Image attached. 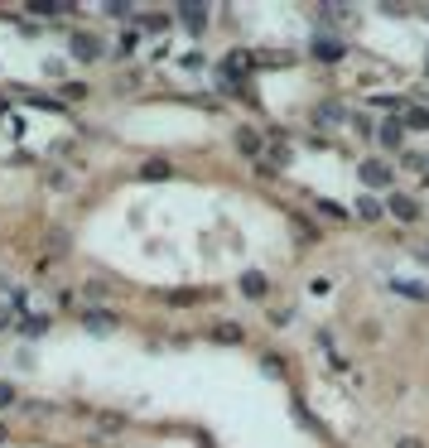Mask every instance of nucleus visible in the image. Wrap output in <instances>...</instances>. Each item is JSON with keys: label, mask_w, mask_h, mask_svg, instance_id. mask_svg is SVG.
I'll return each mask as SVG.
<instances>
[{"label": "nucleus", "mask_w": 429, "mask_h": 448, "mask_svg": "<svg viewBox=\"0 0 429 448\" xmlns=\"http://www.w3.org/2000/svg\"><path fill=\"white\" fill-rule=\"evenodd\" d=\"M357 179H362L367 188H391L396 184V174H391L381 159H362V164H357Z\"/></svg>", "instance_id": "obj_1"}, {"label": "nucleus", "mask_w": 429, "mask_h": 448, "mask_svg": "<svg viewBox=\"0 0 429 448\" xmlns=\"http://www.w3.org/2000/svg\"><path fill=\"white\" fill-rule=\"evenodd\" d=\"M391 290L405 294V299H429V290H425V285H415V280H391Z\"/></svg>", "instance_id": "obj_15"}, {"label": "nucleus", "mask_w": 429, "mask_h": 448, "mask_svg": "<svg viewBox=\"0 0 429 448\" xmlns=\"http://www.w3.org/2000/svg\"><path fill=\"white\" fill-rule=\"evenodd\" d=\"M425 261H429V246H425Z\"/></svg>", "instance_id": "obj_32"}, {"label": "nucleus", "mask_w": 429, "mask_h": 448, "mask_svg": "<svg viewBox=\"0 0 429 448\" xmlns=\"http://www.w3.org/2000/svg\"><path fill=\"white\" fill-rule=\"evenodd\" d=\"M145 179H169L174 169H169V159H145V169H140Z\"/></svg>", "instance_id": "obj_17"}, {"label": "nucleus", "mask_w": 429, "mask_h": 448, "mask_svg": "<svg viewBox=\"0 0 429 448\" xmlns=\"http://www.w3.org/2000/svg\"><path fill=\"white\" fill-rule=\"evenodd\" d=\"M237 150H242L246 159H256L261 150H266V140H261V131H251V126H242V131H237Z\"/></svg>", "instance_id": "obj_7"}, {"label": "nucleus", "mask_w": 429, "mask_h": 448, "mask_svg": "<svg viewBox=\"0 0 429 448\" xmlns=\"http://www.w3.org/2000/svg\"><path fill=\"white\" fill-rule=\"evenodd\" d=\"M266 290H270V285H266L261 270H246V275H242V294H246V299H266Z\"/></svg>", "instance_id": "obj_9"}, {"label": "nucleus", "mask_w": 429, "mask_h": 448, "mask_svg": "<svg viewBox=\"0 0 429 448\" xmlns=\"http://www.w3.org/2000/svg\"><path fill=\"white\" fill-rule=\"evenodd\" d=\"M131 87H140V73H121L116 78V92H131Z\"/></svg>", "instance_id": "obj_26"}, {"label": "nucleus", "mask_w": 429, "mask_h": 448, "mask_svg": "<svg viewBox=\"0 0 429 448\" xmlns=\"http://www.w3.org/2000/svg\"><path fill=\"white\" fill-rule=\"evenodd\" d=\"M44 246H49V256H63V251H68V237H63V232H49Z\"/></svg>", "instance_id": "obj_24"}, {"label": "nucleus", "mask_w": 429, "mask_h": 448, "mask_svg": "<svg viewBox=\"0 0 429 448\" xmlns=\"http://www.w3.org/2000/svg\"><path fill=\"white\" fill-rule=\"evenodd\" d=\"M246 68H251V53H242V49H232L227 58H222V78H227V82L246 78Z\"/></svg>", "instance_id": "obj_6"}, {"label": "nucleus", "mask_w": 429, "mask_h": 448, "mask_svg": "<svg viewBox=\"0 0 429 448\" xmlns=\"http://www.w3.org/2000/svg\"><path fill=\"white\" fill-rule=\"evenodd\" d=\"M29 10H34V15H44V20H54V15H63V5H44V0H34Z\"/></svg>", "instance_id": "obj_25"}, {"label": "nucleus", "mask_w": 429, "mask_h": 448, "mask_svg": "<svg viewBox=\"0 0 429 448\" xmlns=\"http://www.w3.org/2000/svg\"><path fill=\"white\" fill-rule=\"evenodd\" d=\"M188 304H198V294H193V290H174V294H169V309H188Z\"/></svg>", "instance_id": "obj_22"}, {"label": "nucleus", "mask_w": 429, "mask_h": 448, "mask_svg": "<svg viewBox=\"0 0 429 448\" xmlns=\"http://www.w3.org/2000/svg\"><path fill=\"white\" fill-rule=\"evenodd\" d=\"M338 121H343V106H333V102H323L314 111V126H338Z\"/></svg>", "instance_id": "obj_14"}, {"label": "nucleus", "mask_w": 429, "mask_h": 448, "mask_svg": "<svg viewBox=\"0 0 429 448\" xmlns=\"http://www.w3.org/2000/svg\"><path fill=\"white\" fill-rule=\"evenodd\" d=\"M5 439H10V424H5V420H0V444H5Z\"/></svg>", "instance_id": "obj_31"}, {"label": "nucleus", "mask_w": 429, "mask_h": 448, "mask_svg": "<svg viewBox=\"0 0 429 448\" xmlns=\"http://www.w3.org/2000/svg\"><path fill=\"white\" fill-rule=\"evenodd\" d=\"M314 58L333 63V58H343V44H333V39H319V34H314Z\"/></svg>", "instance_id": "obj_12"}, {"label": "nucleus", "mask_w": 429, "mask_h": 448, "mask_svg": "<svg viewBox=\"0 0 429 448\" xmlns=\"http://www.w3.org/2000/svg\"><path fill=\"white\" fill-rule=\"evenodd\" d=\"M386 212H391L396 222H420V203L405 198V193H391V198H386Z\"/></svg>", "instance_id": "obj_3"}, {"label": "nucleus", "mask_w": 429, "mask_h": 448, "mask_svg": "<svg viewBox=\"0 0 429 448\" xmlns=\"http://www.w3.org/2000/svg\"><path fill=\"white\" fill-rule=\"evenodd\" d=\"M319 212H323V217H348V212L338 208V203H328V198H323V203H319Z\"/></svg>", "instance_id": "obj_28"}, {"label": "nucleus", "mask_w": 429, "mask_h": 448, "mask_svg": "<svg viewBox=\"0 0 429 448\" xmlns=\"http://www.w3.org/2000/svg\"><path fill=\"white\" fill-rule=\"evenodd\" d=\"M73 58L97 63V58H102V39H97V34H87V29H78V34H73Z\"/></svg>", "instance_id": "obj_2"}, {"label": "nucleus", "mask_w": 429, "mask_h": 448, "mask_svg": "<svg viewBox=\"0 0 429 448\" xmlns=\"http://www.w3.org/2000/svg\"><path fill=\"white\" fill-rule=\"evenodd\" d=\"M208 338H213V343H222V347H237V343H246L242 323H227V318H222V323H213V328H208Z\"/></svg>", "instance_id": "obj_5"}, {"label": "nucleus", "mask_w": 429, "mask_h": 448, "mask_svg": "<svg viewBox=\"0 0 429 448\" xmlns=\"http://www.w3.org/2000/svg\"><path fill=\"white\" fill-rule=\"evenodd\" d=\"M290 318H295V309H270V323H275V328H285Z\"/></svg>", "instance_id": "obj_27"}, {"label": "nucleus", "mask_w": 429, "mask_h": 448, "mask_svg": "<svg viewBox=\"0 0 429 448\" xmlns=\"http://www.w3.org/2000/svg\"><path fill=\"white\" fill-rule=\"evenodd\" d=\"M135 44H140V29H121V39H116V53L126 58V53H135Z\"/></svg>", "instance_id": "obj_19"}, {"label": "nucleus", "mask_w": 429, "mask_h": 448, "mask_svg": "<svg viewBox=\"0 0 429 448\" xmlns=\"http://www.w3.org/2000/svg\"><path fill=\"white\" fill-rule=\"evenodd\" d=\"M396 448H425L420 439H396Z\"/></svg>", "instance_id": "obj_29"}, {"label": "nucleus", "mask_w": 429, "mask_h": 448, "mask_svg": "<svg viewBox=\"0 0 429 448\" xmlns=\"http://www.w3.org/2000/svg\"><path fill=\"white\" fill-rule=\"evenodd\" d=\"M10 323H15V318H10V309H0V333H5Z\"/></svg>", "instance_id": "obj_30"}, {"label": "nucleus", "mask_w": 429, "mask_h": 448, "mask_svg": "<svg viewBox=\"0 0 429 448\" xmlns=\"http://www.w3.org/2000/svg\"><path fill=\"white\" fill-rule=\"evenodd\" d=\"M376 140H381L386 150H401V145H405V126H401V121H386V126L376 131Z\"/></svg>", "instance_id": "obj_8"}, {"label": "nucleus", "mask_w": 429, "mask_h": 448, "mask_svg": "<svg viewBox=\"0 0 429 448\" xmlns=\"http://www.w3.org/2000/svg\"><path fill=\"white\" fill-rule=\"evenodd\" d=\"M169 25H174L169 15H145V29H155V34H169Z\"/></svg>", "instance_id": "obj_23"}, {"label": "nucleus", "mask_w": 429, "mask_h": 448, "mask_svg": "<svg viewBox=\"0 0 429 448\" xmlns=\"http://www.w3.org/2000/svg\"><path fill=\"white\" fill-rule=\"evenodd\" d=\"M401 126H410V131H429V111H425V106H405Z\"/></svg>", "instance_id": "obj_13"}, {"label": "nucleus", "mask_w": 429, "mask_h": 448, "mask_svg": "<svg viewBox=\"0 0 429 448\" xmlns=\"http://www.w3.org/2000/svg\"><path fill=\"white\" fill-rule=\"evenodd\" d=\"M10 405H20V391H15V381H0V410H10Z\"/></svg>", "instance_id": "obj_21"}, {"label": "nucleus", "mask_w": 429, "mask_h": 448, "mask_svg": "<svg viewBox=\"0 0 429 448\" xmlns=\"http://www.w3.org/2000/svg\"><path fill=\"white\" fill-rule=\"evenodd\" d=\"M97 420V434H121L126 429V415L121 410H102V415H92Z\"/></svg>", "instance_id": "obj_10"}, {"label": "nucleus", "mask_w": 429, "mask_h": 448, "mask_svg": "<svg viewBox=\"0 0 429 448\" xmlns=\"http://www.w3.org/2000/svg\"><path fill=\"white\" fill-rule=\"evenodd\" d=\"M266 150H270V159H275V164H280V169H285V164H290V159H295V150H290V145H285V140H270Z\"/></svg>", "instance_id": "obj_18"}, {"label": "nucleus", "mask_w": 429, "mask_h": 448, "mask_svg": "<svg viewBox=\"0 0 429 448\" xmlns=\"http://www.w3.org/2000/svg\"><path fill=\"white\" fill-rule=\"evenodd\" d=\"M179 20H184V25L193 29L198 39H203V29H208V10H198V5H184V10H179Z\"/></svg>", "instance_id": "obj_11"}, {"label": "nucleus", "mask_w": 429, "mask_h": 448, "mask_svg": "<svg viewBox=\"0 0 429 448\" xmlns=\"http://www.w3.org/2000/svg\"><path fill=\"white\" fill-rule=\"evenodd\" d=\"M82 323H87L92 333H116V328H121V318L111 314V309H82Z\"/></svg>", "instance_id": "obj_4"}, {"label": "nucleus", "mask_w": 429, "mask_h": 448, "mask_svg": "<svg viewBox=\"0 0 429 448\" xmlns=\"http://www.w3.org/2000/svg\"><path fill=\"white\" fill-rule=\"evenodd\" d=\"M319 20H333V25H348L352 10L348 5H319Z\"/></svg>", "instance_id": "obj_16"}, {"label": "nucleus", "mask_w": 429, "mask_h": 448, "mask_svg": "<svg viewBox=\"0 0 429 448\" xmlns=\"http://www.w3.org/2000/svg\"><path fill=\"white\" fill-rule=\"evenodd\" d=\"M357 217H362V222H376V217H381V203H376V198H357Z\"/></svg>", "instance_id": "obj_20"}]
</instances>
